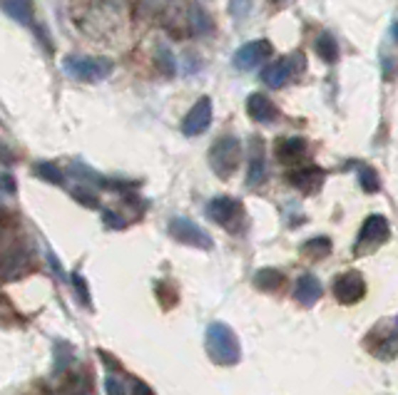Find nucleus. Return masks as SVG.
Masks as SVG:
<instances>
[{"instance_id": "a211bd4d", "label": "nucleus", "mask_w": 398, "mask_h": 395, "mask_svg": "<svg viewBox=\"0 0 398 395\" xmlns=\"http://www.w3.org/2000/svg\"><path fill=\"white\" fill-rule=\"evenodd\" d=\"M3 10L20 25H28L33 20V13H30V3L28 0H3Z\"/></svg>"}, {"instance_id": "7ed1b4c3", "label": "nucleus", "mask_w": 398, "mask_h": 395, "mask_svg": "<svg viewBox=\"0 0 398 395\" xmlns=\"http://www.w3.org/2000/svg\"><path fill=\"white\" fill-rule=\"evenodd\" d=\"M241 159V142L234 135H224L211 144L209 149V164L214 169V174H219L221 179L231 177L239 167Z\"/></svg>"}, {"instance_id": "f8f14e48", "label": "nucleus", "mask_w": 398, "mask_h": 395, "mask_svg": "<svg viewBox=\"0 0 398 395\" xmlns=\"http://www.w3.org/2000/svg\"><path fill=\"white\" fill-rule=\"evenodd\" d=\"M291 60L294 58H279L276 63L266 65V68L261 70V80H264V85H269V88H284V85L291 80V75H294V65H291Z\"/></svg>"}, {"instance_id": "412c9836", "label": "nucleus", "mask_w": 398, "mask_h": 395, "mask_svg": "<svg viewBox=\"0 0 398 395\" xmlns=\"http://www.w3.org/2000/svg\"><path fill=\"white\" fill-rule=\"evenodd\" d=\"M359 184L366 194H376L381 189V179L369 164H359Z\"/></svg>"}, {"instance_id": "2f4dec72", "label": "nucleus", "mask_w": 398, "mask_h": 395, "mask_svg": "<svg viewBox=\"0 0 398 395\" xmlns=\"http://www.w3.org/2000/svg\"><path fill=\"white\" fill-rule=\"evenodd\" d=\"M48 259H50V263H53L55 273H58L60 278H65V273H63V266H60V263H58V259H55V254H48Z\"/></svg>"}, {"instance_id": "c756f323", "label": "nucleus", "mask_w": 398, "mask_h": 395, "mask_svg": "<svg viewBox=\"0 0 398 395\" xmlns=\"http://www.w3.org/2000/svg\"><path fill=\"white\" fill-rule=\"evenodd\" d=\"M103 216H105V221H108L110 226H115V229H122V226H125V219H120V216H115L112 211H105Z\"/></svg>"}, {"instance_id": "b1692460", "label": "nucleus", "mask_w": 398, "mask_h": 395, "mask_svg": "<svg viewBox=\"0 0 398 395\" xmlns=\"http://www.w3.org/2000/svg\"><path fill=\"white\" fill-rule=\"evenodd\" d=\"M73 286L75 291H78V301L83 303V306H90V293H88V281H85V276L80 271L73 273Z\"/></svg>"}, {"instance_id": "f257e3e1", "label": "nucleus", "mask_w": 398, "mask_h": 395, "mask_svg": "<svg viewBox=\"0 0 398 395\" xmlns=\"http://www.w3.org/2000/svg\"><path fill=\"white\" fill-rule=\"evenodd\" d=\"M204 346H206V353H209L211 363H216V366H236L241 358L239 341H236L234 331H231L226 323H219V321L209 323Z\"/></svg>"}, {"instance_id": "473e14b6", "label": "nucleus", "mask_w": 398, "mask_h": 395, "mask_svg": "<svg viewBox=\"0 0 398 395\" xmlns=\"http://www.w3.org/2000/svg\"><path fill=\"white\" fill-rule=\"evenodd\" d=\"M394 38H396V40H398V23H396V25H394Z\"/></svg>"}, {"instance_id": "20e7f679", "label": "nucleus", "mask_w": 398, "mask_h": 395, "mask_svg": "<svg viewBox=\"0 0 398 395\" xmlns=\"http://www.w3.org/2000/svg\"><path fill=\"white\" fill-rule=\"evenodd\" d=\"M389 236H391V226L386 221V216L381 214L366 216V221L361 224L359 239H356V254H366V251L376 249L384 241H389Z\"/></svg>"}, {"instance_id": "4468645a", "label": "nucleus", "mask_w": 398, "mask_h": 395, "mask_svg": "<svg viewBox=\"0 0 398 395\" xmlns=\"http://www.w3.org/2000/svg\"><path fill=\"white\" fill-rule=\"evenodd\" d=\"M294 298L301 303V306L311 308L316 301L321 298V283L316 276H311V273H304V276H299V281H296V288H294Z\"/></svg>"}, {"instance_id": "1a4fd4ad", "label": "nucleus", "mask_w": 398, "mask_h": 395, "mask_svg": "<svg viewBox=\"0 0 398 395\" xmlns=\"http://www.w3.org/2000/svg\"><path fill=\"white\" fill-rule=\"evenodd\" d=\"M211 125V100L209 98H199L194 102V107L187 112V117L182 120V132L187 137H197L204 135Z\"/></svg>"}, {"instance_id": "cd10ccee", "label": "nucleus", "mask_w": 398, "mask_h": 395, "mask_svg": "<svg viewBox=\"0 0 398 395\" xmlns=\"http://www.w3.org/2000/svg\"><path fill=\"white\" fill-rule=\"evenodd\" d=\"M75 199L83 201V204H88V206H98V199H95L88 189H75Z\"/></svg>"}, {"instance_id": "393cba45", "label": "nucleus", "mask_w": 398, "mask_h": 395, "mask_svg": "<svg viewBox=\"0 0 398 395\" xmlns=\"http://www.w3.org/2000/svg\"><path fill=\"white\" fill-rule=\"evenodd\" d=\"M249 10H251V0H229V13L234 18H246Z\"/></svg>"}, {"instance_id": "f704fd0d", "label": "nucleus", "mask_w": 398, "mask_h": 395, "mask_svg": "<svg viewBox=\"0 0 398 395\" xmlns=\"http://www.w3.org/2000/svg\"><path fill=\"white\" fill-rule=\"evenodd\" d=\"M396 331H398V321H396Z\"/></svg>"}, {"instance_id": "0eeeda50", "label": "nucleus", "mask_w": 398, "mask_h": 395, "mask_svg": "<svg viewBox=\"0 0 398 395\" xmlns=\"http://www.w3.org/2000/svg\"><path fill=\"white\" fill-rule=\"evenodd\" d=\"M266 58H271V43L269 40H251V43L241 45L234 53V68L236 70H251L261 65Z\"/></svg>"}, {"instance_id": "9d476101", "label": "nucleus", "mask_w": 398, "mask_h": 395, "mask_svg": "<svg viewBox=\"0 0 398 395\" xmlns=\"http://www.w3.org/2000/svg\"><path fill=\"white\" fill-rule=\"evenodd\" d=\"M324 169H319V167L309 164V167H299V169H291L289 174H286V179H289V184L294 186V189L304 191V194H314V191L321 189V184H324Z\"/></svg>"}, {"instance_id": "aec40b11", "label": "nucleus", "mask_w": 398, "mask_h": 395, "mask_svg": "<svg viewBox=\"0 0 398 395\" xmlns=\"http://www.w3.org/2000/svg\"><path fill=\"white\" fill-rule=\"evenodd\" d=\"M189 25H192L194 35H204L211 30V18L206 15V10L201 5H192L189 8Z\"/></svg>"}, {"instance_id": "4be33fe9", "label": "nucleus", "mask_w": 398, "mask_h": 395, "mask_svg": "<svg viewBox=\"0 0 398 395\" xmlns=\"http://www.w3.org/2000/svg\"><path fill=\"white\" fill-rule=\"evenodd\" d=\"M35 174H38L40 179L50 181V184H63V172L55 164H50V162H38V164H35Z\"/></svg>"}, {"instance_id": "72a5a7b5", "label": "nucleus", "mask_w": 398, "mask_h": 395, "mask_svg": "<svg viewBox=\"0 0 398 395\" xmlns=\"http://www.w3.org/2000/svg\"><path fill=\"white\" fill-rule=\"evenodd\" d=\"M269 3H281V0H269Z\"/></svg>"}, {"instance_id": "f03ea898", "label": "nucleus", "mask_w": 398, "mask_h": 395, "mask_svg": "<svg viewBox=\"0 0 398 395\" xmlns=\"http://www.w3.org/2000/svg\"><path fill=\"white\" fill-rule=\"evenodd\" d=\"M63 70L73 80L80 83H100V80L110 78L115 70L112 60L108 58H88V55H68L63 63Z\"/></svg>"}, {"instance_id": "f3484780", "label": "nucleus", "mask_w": 398, "mask_h": 395, "mask_svg": "<svg viewBox=\"0 0 398 395\" xmlns=\"http://www.w3.org/2000/svg\"><path fill=\"white\" fill-rule=\"evenodd\" d=\"M316 55H319L324 63H336L339 60V45H336L334 35L329 33H321L319 38H316Z\"/></svg>"}, {"instance_id": "39448f33", "label": "nucleus", "mask_w": 398, "mask_h": 395, "mask_svg": "<svg viewBox=\"0 0 398 395\" xmlns=\"http://www.w3.org/2000/svg\"><path fill=\"white\" fill-rule=\"evenodd\" d=\"M169 234L172 239H177L179 244L194 246V249H211V236L204 229H199L194 221L184 219V216H174L169 219Z\"/></svg>"}, {"instance_id": "423d86ee", "label": "nucleus", "mask_w": 398, "mask_h": 395, "mask_svg": "<svg viewBox=\"0 0 398 395\" xmlns=\"http://www.w3.org/2000/svg\"><path fill=\"white\" fill-rule=\"evenodd\" d=\"M366 293V281L359 271H346L334 281V296L344 306H354L364 298Z\"/></svg>"}, {"instance_id": "6e6552de", "label": "nucleus", "mask_w": 398, "mask_h": 395, "mask_svg": "<svg viewBox=\"0 0 398 395\" xmlns=\"http://www.w3.org/2000/svg\"><path fill=\"white\" fill-rule=\"evenodd\" d=\"M206 214H209L211 221L226 226V229H236V219L241 216V204L231 196H216V199L209 201L206 206Z\"/></svg>"}, {"instance_id": "5701e85b", "label": "nucleus", "mask_w": 398, "mask_h": 395, "mask_svg": "<svg viewBox=\"0 0 398 395\" xmlns=\"http://www.w3.org/2000/svg\"><path fill=\"white\" fill-rule=\"evenodd\" d=\"M304 251L311 256H326L331 251V241L326 236H319V239H311L304 244Z\"/></svg>"}, {"instance_id": "dca6fc26", "label": "nucleus", "mask_w": 398, "mask_h": 395, "mask_svg": "<svg viewBox=\"0 0 398 395\" xmlns=\"http://www.w3.org/2000/svg\"><path fill=\"white\" fill-rule=\"evenodd\" d=\"M30 266V254L25 249H13L5 254V281H13Z\"/></svg>"}, {"instance_id": "7c9ffc66", "label": "nucleus", "mask_w": 398, "mask_h": 395, "mask_svg": "<svg viewBox=\"0 0 398 395\" xmlns=\"http://www.w3.org/2000/svg\"><path fill=\"white\" fill-rule=\"evenodd\" d=\"M3 189H5V194H13V191H15L13 177H10L8 172H5V174H3Z\"/></svg>"}, {"instance_id": "c85d7f7f", "label": "nucleus", "mask_w": 398, "mask_h": 395, "mask_svg": "<svg viewBox=\"0 0 398 395\" xmlns=\"http://www.w3.org/2000/svg\"><path fill=\"white\" fill-rule=\"evenodd\" d=\"M130 395H155V393H152V388H150L147 383L132 381V391H130Z\"/></svg>"}, {"instance_id": "ddd939ff", "label": "nucleus", "mask_w": 398, "mask_h": 395, "mask_svg": "<svg viewBox=\"0 0 398 395\" xmlns=\"http://www.w3.org/2000/svg\"><path fill=\"white\" fill-rule=\"evenodd\" d=\"M306 157V142L301 137H289V139L276 142V159L281 164H299Z\"/></svg>"}, {"instance_id": "9b49d317", "label": "nucleus", "mask_w": 398, "mask_h": 395, "mask_svg": "<svg viewBox=\"0 0 398 395\" xmlns=\"http://www.w3.org/2000/svg\"><path fill=\"white\" fill-rule=\"evenodd\" d=\"M246 115L259 125H271L276 117H279V110H276V105L271 102L266 95L254 93V95H249V100H246Z\"/></svg>"}, {"instance_id": "a878e982", "label": "nucleus", "mask_w": 398, "mask_h": 395, "mask_svg": "<svg viewBox=\"0 0 398 395\" xmlns=\"http://www.w3.org/2000/svg\"><path fill=\"white\" fill-rule=\"evenodd\" d=\"M105 391H108V395H130V391L125 388V383H120L115 376L105 378Z\"/></svg>"}, {"instance_id": "bb28decb", "label": "nucleus", "mask_w": 398, "mask_h": 395, "mask_svg": "<svg viewBox=\"0 0 398 395\" xmlns=\"http://www.w3.org/2000/svg\"><path fill=\"white\" fill-rule=\"evenodd\" d=\"M157 58H162V70L164 75H174V58L169 55L167 48H159L157 50Z\"/></svg>"}, {"instance_id": "6ab92c4d", "label": "nucleus", "mask_w": 398, "mask_h": 395, "mask_svg": "<svg viewBox=\"0 0 398 395\" xmlns=\"http://www.w3.org/2000/svg\"><path fill=\"white\" fill-rule=\"evenodd\" d=\"M281 281H284V276H281L276 268H259V271L254 273V283L261 291H274V288L281 286Z\"/></svg>"}, {"instance_id": "2eb2a0df", "label": "nucleus", "mask_w": 398, "mask_h": 395, "mask_svg": "<svg viewBox=\"0 0 398 395\" xmlns=\"http://www.w3.org/2000/svg\"><path fill=\"white\" fill-rule=\"evenodd\" d=\"M266 177V164H264V147L259 139H254L251 144V157H249V174H246V184L256 186L261 184Z\"/></svg>"}]
</instances>
